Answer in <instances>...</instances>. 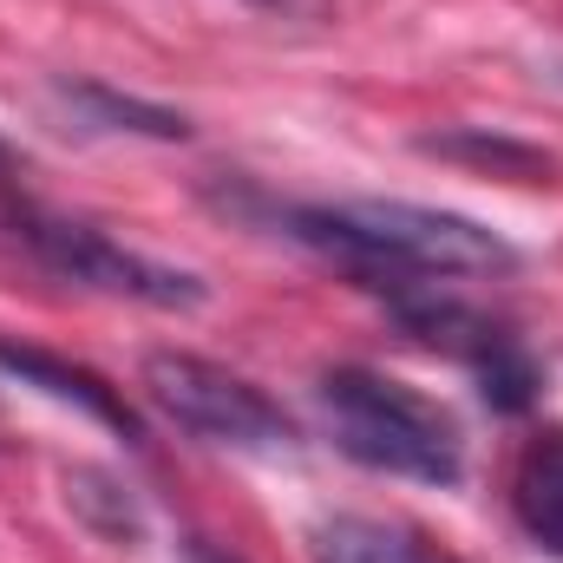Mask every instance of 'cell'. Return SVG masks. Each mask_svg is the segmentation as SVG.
<instances>
[{
    "mask_svg": "<svg viewBox=\"0 0 563 563\" xmlns=\"http://www.w3.org/2000/svg\"><path fill=\"white\" fill-rule=\"evenodd\" d=\"M144 394L164 420H177L210 445H230V452H288L295 445V426L276 400L203 354H151Z\"/></svg>",
    "mask_w": 563,
    "mask_h": 563,
    "instance_id": "3957f363",
    "label": "cell"
},
{
    "mask_svg": "<svg viewBox=\"0 0 563 563\" xmlns=\"http://www.w3.org/2000/svg\"><path fill=\"white\" fill-rule=\"evenodd\" d=\"M256 7H295V0H256Z\"/></svg>",
    "mask_w": 563,
    "mask_h": 563,
    "instance_id": "8fae6325",
    "label": "cell"
},
{
    "mask_svg": "<svg viewBox=\"0 0 563 563\" xmlns=\"http://www.w3.org/2000/svg\"><path fill=\"white\" fill-rule=\"evenodd\" d=\"M0 367L7 374H20L26 387H40V394H53V400H73L79 413H92L99 426H112V432H125V439H139V413L99 380V374H86V367H66V361H53V354H40V347H13V341H0Z\"/></svg>",
    "mask_w": 563,
    "mask_h": 563,
    "instance_id": "5b68a950",
    "label": "cell"
},
{
    "mask_svg": "<svg viewBox=\"0 0 563 563\" xmlns=\"http://www.w3.org/2000/svg\"><path fill=\"white\" fill-rule=\"evenodd\" d=\"M426 151H439V157H478V164H511L518 177H544L551 170V157H538V151H518V144H485V139H426Z\"/></svg>",
    "mask_w": 563,
    "mask_h": 563,
    "instance_id": "30bf717a",
    "label": "cell"
},
{
    "mask_svg": "<svg viewBox=\"0 0 563 563\" xmlns=\"http://www.w3.org/2000/svg\"><path fill=\"white\" fill-rule=\"evenodd\" d=\"M472 374H478V394H485L498 413H525V407L538 400V387H544V380H538V361L525 354V341H505V347L485 354Z\"/></svg>",
    "mask_w": 563,
    "mask_h": 563,
    "instance_id": "9c48e42d",
    "label": "cell"
},
{
    "mask_svg": "<svg viewBox=\"0 0 563 563\" xmlns=\"http://www.w3.org/2000/svg\"><path fill=\"white\" fill-rule=\"evenodd\" d=\"M0 164H7V151H0Z\"/></svg>",
    "mask_w": 563,
    "mask_h": 563,
    "instance_id": "7c38bea8",
    "label": "cell"
},
{
    "mask_svg": "<svg viewBox=\"0 0 563 563\" xmlns=\"http://www.w3.org/2000/svg\"><path fill=\"white\" fill-rule=\"evenodd\" d=\"M314 563H452L420 531L387 518H328L314 531Z\"/></svg>",
    "mask_w": 563,
    "mask_h": 563,
    "instance_id": "8992f818",
    "label": "cell"
},
{
    "mask_svg": "<svg viewBox=\"0 0 563 563\" xmlns=\"http://www.w3.org/2000/svg\"><path fill=\"white\" fill-rule=\"evenodd\" d=\"M518 518H525V531L563 558V432H544V439H531L525 445V459H518Z\"/></svg>",
    "mask_w": 563,
    "mask_h": 563,
    "instance_id": "52a82bcc",
    "label": "cell"
},
{
    "mask_svg": "<svg viewBox=\"0 0 563 563\" xmlns=\"http://www.w3.org/2000/svg\"><path fill=\"white\" fill-rule=\"evenodd\" d=\"M59 99H73V106H86V112L112 119L119 132H144V139H190V125H184L177 112L144 106V99H119V92H106V86H59Z\"/></svg>",
    "mask_w": 563,
    "mask_h": 563,
    "instance_id": "ba28073f",
    "label": "cell"
},
{
    "mask_svg": "<svg viewBox=\"0 0 563 563\" xmlns=\"http://www.w3.org/2000/svg\"><path fill=\"white\" fill-rule=\"evenodd\" d=\"M276 223L314 256L341 263L354 282H380V288L518 269V250L498 230H485L459 210H426V203H387V197L288 203V210H276Z\"/></svg>",
    "mask_w": 563,
    "mask_h": 563,
    "instance_id": "6da1fadb",
    "label": "cell"
},
{
    "mask_svg": "<svg viewBox=\"0 0 563 563\" xmlns=\"http://www.w3.org/2000/svg\"><path fill=\"white\" fill-rule=\"evenodd\" d=\"M321 420L334 432V445L367 472L420 478V485L465 478V439H459L452 413L387 374H367V367L321 374Z\"/></svg>",
    "mask_w": 563,
    "mask_h": 563,
    "instance_id": "7a4b0ae2",
    "label": "cell"
},
{
    "mask_svg": "<svg viewBox=\"0 0 563 563\" xmlns=\"http://www.w3.org/2000/svg\"><path fill=\"white\" fill-rule=\"evenodd\" d=\"M13 236L46 263V269H59L66 282H86V288H106V295H125V301H144V308H203V282L184 276V269H170V263H151L139 250H125V243H112L106 230H92V223H66V217H13Z\"/></svg>",
    "mask_w": 563,
    "mask_h": 563,
    "instance_id": "277c9868",
    "label": "cell"
}]
</instances>
